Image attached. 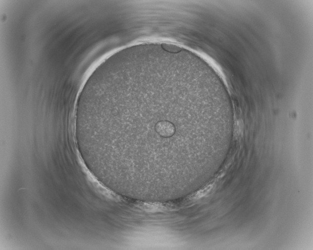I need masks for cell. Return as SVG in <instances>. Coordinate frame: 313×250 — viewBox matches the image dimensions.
I'll return each mask as SVG.
<instances>
[{"label": "cell", "mask_w": 313, "mask_h": 250, "mask_svg": "<svg viewBox=\"0 0 313 250\" xmlns=\"http://www.w3.org/2000/svg\"><path fill=\"white\" fill-rule=\"evenodd\" d=\"M177 61L151 59L104 73L80 129L114 172L161 178L176 174L188 136L219 124L204 115L200 77Z\"/></svg>", "instance_id": "6da1fadb"}]
</instances>
